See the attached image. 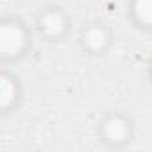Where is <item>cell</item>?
<instances>
[{
    "label": "cell",
    "instance_id": "3957f363",
    "mask_svg": "<svg viewBox=\"0 0 152 152\" xmlns=\"http://www.w3.org/2000/svg\"><path fill=\"white\" fill-rule=\"evenodd\" d=\"M39 29L48 38H59L66 29V18L59 9H48L39 20Z\"/></svg>",
    "mask_w": 152,
    "mask_h": 152
},
{
    "label": "cell",
    "instance_id": "7a4b0ae2",
    "mask_svg": "<svg viewBox=\"0 0 152 152\" xmlns=\"http://www.w3.org/2000/svg\"><path fill=\"white\" fill-rule=\"evenodd\" d=\"M100 134H102V140L111 147H120L131 140V125L124 116L111 115L102 122Z\"/></svg>",
    "mask_w": 152,
    "mask_h": 152
},
{
    "label": "cell",
    "instance_id": "8992f818",
    "mask_svg": "<svg viewBox=\"0 0 152 152\" xmlns=\"http://www.w3.org/2000/svg\"><path fill=\"white\" fill-rule=\"evenodd\" d=\"M16 83L15 81H11L7 75H4L2 77V107L7 111L9 109V106H11V102L16 99Z\"/></svg>",
    "mask_w": 152,
    "mask_h": 152
},
{
    "label": "cell",
    "instance_id": "6da1fadb",
    "mask_svg": "<svg viewBox=\"0 0 152 152\" xmlns=\"http://www.w3.org/2000/svg\"><path fill=\"white\" fill-rule=\"evenodd\" d=\"M27 34L18 22H4L0 27V50L4 57H16L25 50Z\"/></svg>",
    "mask_w": 152,
    "mask_h": 152
},
{
    "label": "cell",
    "instance_id": "5b68a950",
    "mask_svg": "<svg viewBox=\"0 0 152 152\" xmlns=\"http://www.w3.org/2000/svg\"><path fill=\"white\" fill-rule=\"evenodd\" d=\"M131 13L140 25L152 27V0H132Z\"/></svg>",
    "mask_w": 152,
    "mask_h": 152
},
{
    "label": "cell",
    "instance_id": "277c9868",
    "mask_svg": "<svg viewBox=\"0 0 152 152\" xmlns=\"http://www.w3.org/2000/svg\"><path fill=\"white\" fill-rule=\"evenodd\" d=\"M107 41H109V34L102 25H90L83 34L84 48H88L90 52H102Z\"/></svg>",
    "mask_w": 152,
    "mask_h": 152
}]
</instances>
